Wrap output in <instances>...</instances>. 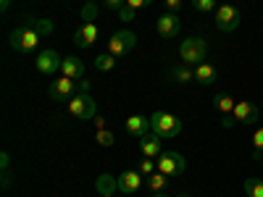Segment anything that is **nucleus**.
Returning <instances> with one entry per match:
<instances>
[{
	"label": "nucleus",
	"instance_id": "obj_24",
	"mask_svg": "<svg viewBox=\"0 0 263 197\" xmlns=\"http://www.w3.org/2000/svg\"><path fill=\"white\" fill-rule=\"evenodd\" d=\"M79 16H82L84 24H95V18L100 16L98 3H84V6H82V11H79Z\"/></svg>",
	"mask_w": 263,
	"mask_h": 197
},
{
	"label": "nucleus",
	"instance_id": "obj_8",
	"mask_svg": "<svg viewBox=\"0 0 263 197\" xmlns=\"http://www.w3.org/2000/svg\"><path fill=\"white\" fill-rule=\"evenodd\" d=\"M61 63H63V55H58L55 50H42L34 58V66L42 76H55L61 71Z\"/></svg>",
	"mask_w": 263,
	"mask_h": 197
},
{
	"label": "nucleus",
	"instance_id": "obj_41",
	"mask_svg": "<svg viewBox=\"0 0 263 197\" xmlns=\"http://www.w3.org/2000/svg\"><path fill=\"white\" fill-rule=\"evenodd\" d=\"M179 197H192V194H190V192H184V194H179Z\"/></svg>",
	"mask_w": 263,
	"mask_h": 197
},
{
	"label": "nucleus",
	"instance_id": "obj_40",
	"mask_svg": "<svg viewBox=\"0 0 263 197\" xmlns=\"http://www.w3.org/2000/svg\"><path fill=\"white\" fill-rule=\"evenodd\" d=\"M150 197H168V194H166V192H153Z\"/></svg>",
	"mask_w": 263,
	"mask_h": 197
},
{
	"label": "nucleus",
	"instance_id": "obj_30",
	"mask_svg": "<svg viewBox=\"0 0 263 197\" xmlns=\"http://www.w3.org/2000/svg\"><path fill=\"white\" fill-rule=\"evenodd\" d=\"M119 18H121V21H126V24H129V21H135V18H137V11L132 8V6H124V8L119 11Z\"/></svg>",
	"mask_w": 263,
	"mask_h": 197
},
{
	"label": "nucleus",
	"instance_id": "obj_18",
	"mask_svg": "<svg viewBox=\"0 0 263 197\" xmlns=\"http://www.w3.org/2000/svg\"><path fill=\"white\" fill-rule=\"evenodd\" d=\"M168 79H171L174 84H190V82L195 79V71L190 69L187 63H179V66H174V69L168 71Z\"/></svg>",
	"mask_w": 263,
	"mask_h": 197
},
{
	"label": "nucleus",
	"instance_id": "obj_23",
	"mask_svg": "<svg viewBox=\"0 0 263 197\" xmlns=\"http://www.w3.org/2000/svg\"><path fill=\"white\" fill-rule=\"evenodd\" d=\"M253 152H250V158L253 161H260L263 158V126H258L255 131H253Z\"/></svg>",
	"mask_w": 263,
	"mask_h": 197
},
{
	"label": "nucleus",
	"instance_id": "obj_16",
	"mask_svg": "<svg viewBox=\"0 0 263 197\" xmlns=\"http://www.w3.org/2000/svg\"><path fill=\"white\" fill-rule=\"evenodd\" d=\"M61 74L69 76V79H74V82L82 79V76H84V63H82V58H77V55H63Z\"/></svg>",
	"mask_w": 263,
	"mask_h": 197
},
{
	"label": "nucleus",
	"instance_id": "obj_29",
	"mask_svg": "<svg viewBox=\"0 0 263 197\" xmlns=\"http://www.w3.org/2000/svg\"><path fill=\"white\" fill-rule=\"evenodd\" d=\"M137 171L142 173V176H150V173L158 171V161H156V158H142V163H140Z\"/></svg>",
	"mask_w": 263,
	"mask_h": 197
},
{
	"label": "nucleus",
	"instance_id": "obj_7",
	"mask_svg": "<svg viewBox=\"0 0 263 197\" xmlns=\"http://www.w3.org/2000/svg\"><path fill=\"white\" fill-rule=\"evenodd\" d=\"M239 21H242V13H239V8L224 3L216 8V29L218 32H234L239 27Z\"/></svg>",
	"mask_w": 263,
	"mask_h": 197
},
{
	"label": "nucleus",
	"instance_id": "obj_15",
	"mask_svg": "<svg viewBox=\"0 0 263 197\" xmlns=\"http://www.w3.org/2000/svg\"><path fill=\"white\" fill-rule=\"evenodd\" d=\"M142 187V173L140 171H124L119 176V192L121 194H135Z\"/></svg>",
	"mask_w": 263,
	"mask_h": 197
},
{
	"label": "nucleus",
	"instance_id": "obj_1",
	"mask_svg": "<svg viewBox=\"0 0 263 197\" xmlns=\"http://www.w3.org/2000/svg\"><path fill=\"white\" fill-rule=\"evenodd\" d=\"M40 40H42V34L32 27V24H21V27H16L11 34H8V45L13 48V50H18V53H34L37 50V45H40Z\"/></svg>",
	"mask_w": 263,
	"mask_h": 197
},
{
	"label": "nucleus",
	"instance_id": "obj_33",
	"mask_svg": "<svg viewBox=\"0 0 263 197\" xmlns=\"http://www.w3.org/2000/svg\"><path fill=\"white\" fill-rule=\"evenodd\" d=\"M153 0H126V6H132L135 11H140V8H145V6H150Z\"/></svg>",
	"mask_w": 263,
	"mask_h": 197
},
{
	"label": "nucleus",
	"instance_id": "obj_26",
	"mask_svg": "<svg viewBox=\"0 0 263 197\" xmlns=\"http://www.w3.org/2000/svg\"><path fill=\"white\" fill-rule=\"evenodd\" d=\"M192 8L197 13H216L218 3H216V0H192Z\"/></svg>",
	"mask_w": 263,
	"mask_h": 197
},
{
	"label": "nucleus",
	"instance_id": "obj_43",
	"mask_svg": "<svg viewBox=\"0 0 263 197\" xmlns=\"http://www.w3.org/2000/svg\"><path fill=\"white\" fill-rule=\"evenodd\" d=\"M100 197H116V194H100Z\"/></svg>",
	"mask_w": 263,
	"mask_h": 197
},
{
	"label": "nucleus",
	"instance_id": "obj_10",
	"mask_svg": "<svg viewBox=\"0 0 263 197\" xmlns=\"http://www.w3.org/2000/svg\"><path fill=\"white\" fill-rule=\"evenodd\" d=\"M48 95H50V100H69V97L77 95V84H74V79H69V76L53 79Z\"/></svg>",
	"mask_w": 263,
	"mask_h": 197
},
{
	"label": "nucleus",
	"instance_id": "obj_28",
	"mask_svg": "<svg viewBox=\"0 0 263 197\" xmlns=\"http://www.w3.org/2000/svg\"><path fill=\"white\" fill-rule=\"evenodd\" d=\"M95 142H98L100 147H111V145L116 142V134H114V131H108V129H98Z\"/></svg>",
	"mask_w": 263,
	"mask_h": 197
},
{
	"label": "nucleus",
	"instance_id": "obj_37",
	"mask_svg": "<svg viewBox=\"0 0 263 197\" xmlns=\"http://www.w3.org/2000/svg\"><path fill=\"white\" fill-rule=\"evenodd\" d=\"M79 92H90V82H87V79L79 82Z\"/></svg>",
	"mask_w": 263,
	"mask_h": 197
},
{
	"label": "nucleus",
	"instance_id": "obj_12",
	"mask_svg": "<svg viewBox=\"0 0 263 197\" xmlns=\"http://www.w3.org/2000/svg\"><path fill=\"white\" fill-rule=\"evenodd\" d=\"M140 152H142V158H158L163 152V137H158L156 131L140 137Z\"/></svg>",
	"mask_w": 263,
	"mask_h": 197
},
{
	"label": "nucleus",
	"instance_id": "obj_6",
	"mask_svg": "<svg viewBox=\"0 0 263 197\" xmlns=\"http://www.w3.org/2000/svg\"><path fill=\"white\" fill-rule=\"evenodd\" d=\"M184 168H187V161H184V155H179L177 150H163L158 155V171L166 173L168 179L184 173Z\"/></svg>",
	"mask_w": 263,
	"mask_h": 197
},
{
	"label": "nucleus",
	"instance_id": "obj_35",
	"mask_svg": "<svg viewBox=\"0 0 263 197\" xmlns=\"http://www.w3.org/2000/svg\"><path fill=\"white\" fill-rule=\"evenodd\" d=\"M8 166H11V155H8V152H0V168L8 171Z\"/></svg>",
	"mask_w": 263,
	"mask_h": 197
},
{
	"label": "nucleus",
	"instance_id": "obj_22",
	"mask_svg": "<svg viewBox=\"0 0 263 197\" xmlns=\"http://www.w3.org/2000/svg\"><path fill=\"white\" fill-rule=\"evenodd\" d=\"M242 192H245L248 197H263V179H255V176L245 179V184H242Z\"/></svg>",
	"mask_w": 263,
	"mask_h": 197
},
{
	"label": "nucleus",
	"instance_id": "obj_32",
	"mask_svg": "<svg viewBox=\"0 0 263 197\" xmlns=\"http://www.w3.org/2000/svg\"><path fill=\"white\" fill-rule=\"evenodd\" d=\"M232 126H237V119H234L232 113L221 116V129H232Z\"/></svg>",
	"mask_w": 263,
	"mask_h": 197
},
{
	"label": "nucleus",
	"instance_id": "obj_17",
	"mask_svg": "<svg viewBox=\"0 0 263 197\" xmlns=\"http://www.w3.org/2000/svg\"><path fill=\"white\" fill-rule=\"evenodd\" d=\"M216 79H218V69H216L213 63H208V61L200 63V66L195 69V82H197V84L211 87V84H216Z\"/></svg>",
	"mask_w": 263,
	"mask_h": 197
},
{
	"label": "nucleus",
	"instance_id": "obj_34",
	"mask_svg": "<svg viewBox=\"0 0 263 197\" xmlns=\"http://www.w3.org/2000/svg\"><path fill=\"white\" fill-rule=\"evenodd\" d=\"M166 8H168L171 13H177V11L182 8V0H166Z\"/></svg>",
	"mask_w": 263,
	"mask_h": 197
},
{
	"label": "nucleus",
	"instance_id": "obj_2",
	"mask_svg": "<svg viewBox=\"0 0 263 197\" xmlns=\"http://www.w3.org/2000/svg\"><path fill=\"white\" fill-rule=\"evenodd\" d=\"M150 131H156L158 137L163 140H174L182 134V121L174 116V113H166V111H156L150 116Z\"/></svg>",
	"mask_w": 263,
	"mask_h": 197
},
{
	"label": "nucleus",
	"instance_id": "obj_4",
	"mask_svg": "<svg viewBox=\"0 0 263 197\" xmlns=\"http://www.w3.org/2000/svg\"><path fill=\"white\" fill-rule=\"evenodd\" d=\"M69 113L79 121L84 119H95L98 116V103L90 92H77L71 100H69Z\"/></svg>",
	"mask_w": 263,
	"mask_h": 197
},
{
	"label": "nucleus",
	"instance_id": "obj_5",
	"mask_svg": "<svg viewBox=\"0 0 263 197\" xmlns=\"http://www.w3.org/2000/svg\"><path fill=\"white\" fill-rule=\"evenodd\" d=\"M137 45V34L135 32H129V29H121V32H114L111 37H108V53L121 58L126 55L129 50H135Z\"/></svg>",
	"mask_w": 263,
	"mask_h": 197
},
{
	"label": "nucleus",
	"instance_id": "obj_9",
	"mask_svg": "<svg viewBox=\"0 0 263 197\" xmlns=\"http://www.w3.org/2000/svg\"><path fill=\"white\" fill-rule=\"evenodd\" d=\"M156 29H158V34H161V37H166V40L179 37V32H182V21H179V16H177V13H171V11H168V13L158 16Z\"/></svg>",
	"mask_w": 263,
	"mask_h": 197
},
{
	"label": "nucleus",
	"instance_id": "obj_3",
	"mask_svg": "<svg viewBox=\"0 0 263 197\" xmlns=\"http://www.w3.org/2000/svg\"><path fill=\"white\" fill-rule=\"evenodd\" d=\"M179 55H182V63H187V66L205 63V55H208L205 37H187L182 45H179Z\"/></svg>",
	"mask_w": 263,
	"mask_h": 197
},
{
	"label": "nucleus",
	"instance_id": "obj_20",
	"mask_svg": "<svg viewBox=\"0 0 263 197\" xmlns=\"http://www.w3.org/2000/svg\"><path fill=\"white\" fill-rule=\"evenodd\" d=\"M213 105L218 108V111H221V116H227V113H234V105H237V100L221 92V95H216V97H213Z\"/></svg>",
	"mask_w": 263,
	"mask_h": 197
},
{
	"label": "nucleus",
	"instance_id": "obj_38",
	"mask_svg": "<svg viewBox=\"0 0 263 197\" xmlns=\"http://www.w3.org/2000/svg\"><path fill=\"white\" fill-rule=\"evenodd\" d=\"M8 187H11V173L3 171V189H8Z\"/></svg>",
	"mask_w": 263,
	"mask_h": 197
},
{
	"label": "nucleus",
	"instance_id": "obj_11",
	"mask_svg": "<svg viewBox=\"0 0 263 197\" xmlns=\"http://www.w3.org/2000/svg\"><path fill=\"white\" fill-rule=\"evenodd\" d=\"M232 116L237 119V124H248V126H253V124H258V105H253L250 100H237Z\"/></svg>",
	"mask_w": 263,
	"mask_h": 197
},
{
	"label": "nucleus",
	"instance_id": "obj_27",
	"mask_svg": "<svg viewBox=\"0 0 263 197\" xmlns=\"http://www.w3.org/2000/svg\"><path fill=\"white\" fill-rule=\"evenodd\" d=\"M27 24H32V27H34V29H37L42 37H48V34L53 32V21H48V18H37V21H34V18H29Z\"/></svg>",
	"mask_w": 263,
	"mask_h": 197
},
{
	"label": "nucleus",
	"instance_id": "obj_14",
	"mask_svg": "<svg viewBox=\"0 0 263 197\" xmlns=\"http://www.w3.org/2000/svg\"><path fill=\"white\" fill-rule=\"evenodd\" d=\"M98 34H100V29H98V24H82L77 32H74V45L77 48H90L92 42L98 40Z\"/></svg>",
	"mask_w": 263,
	"mask_h": 197
},
{
	"label": "nucleus",
	"instance_id": "obj_42",
	"mask_svg": "<svg viewBox=\"0 0 263 197\" xmlns=\"http://www.w3.org/2000/svg\"><path fill=\"white\" fill-rule=\"evenodd\" d=\"M84 3H98V0H84Z\"/></svg>",
	"mask_w": 263,
	"mask_h": 197
},
{
	"label": "nucleus",
	"instance_id": "obj_36",
	"mask_svg": "<svg viewBox=\"0 0 263 197\" xmlns=\"http://www.w3.org/2000/svg\"><path fill=\"white\" fill-rule=\"evenodd\" d=\"M11 11V0H0V13H8Z\"/></svg>",
	"mask_w": 263,
	"mask_h": 197
},
{
	"label": "nucleus",
	"instance_id": "obj_19",
	"mask_svg": "<svg viewBox=\"0 0 263 197\" xmlns=\"http://www.w3.org/2000/svg\"><path fill=\"white\" fill-rule=\"evenodd\" d=\"M98 194H116L119 192V179H114L111 173H100L98 182H95Z\"/></svg>",
	"mask_w": 263,
	"mask_h": 197
},
{
	"label": "nucleus",
	"instance_id": "obj_21",
	"mask_svg": "<svg viewBox=\"0 0 263 197\" xmlns=\"http://www.w3.org/2000/svg\"><path fill=\"white\" fill-rule=\"evenodd\" d=\"M147 184H150L153 192H166L168 189V176L161 173V171H156V173H150V176H147Z\"/></svg>",
	"mask_w": 263,
	"mask_h": 197
},
{
	"label": "nucleus",
	"instance_id": "obj_44",
	"mask_svg": "<svg viewBox=\"0 0 263 197\" xmlns=\"http://www.w3.org/2000/svg\"><path fill=\"white\" fill-rule=\"evenodd\" d=\"M260 166H263V158H260Z\"/></svg>",
	"mask_w": 263,
	"mask_h": 197
},
{
	"label": "nucleus",
	"instance_id": "obj_31",
	"mask_svg": "<svg viewBox=\"0 0 263 197\" xmlns=\"http://www.w3.org/2000/svg\"><path fill=\"white\" fill-rule=\"evenodd\" d=\"M103 6H105L108 11H116V13H119V11L126 6V0H103Z\"/></svg>",
	"mask_w": 263,
	"mask_h": 197
},
{
	"label": "nucleus",
	"instance_id": "obj_39",
	"mask_svg": "<svg viewBox=\"0 0 263 197\" xmlns=\"http://www.w3.org/2000/svg\"><path fill=\"white\" fill-rule=\"evenodd\" d=\"M95 126H98V129H105V119H103V116H95Z\"/></svg>",
	"mask_w": 263,
	"mask_h": 197
},
{
	"label": "nucleus",
	"instance_id": "obj_25",
	"mask_svg": "<svg viewBox=\"0 0 263 197\" xmlns=\"http://www.w3.org/2000/svg\"><path fill=\"white\" fill-rule=\"evenodd\" d=\"M114 66H116V55H111V53H103V55L95 58V69L98 71H114Z\"/></svg>",
	"mask_w": 263,
	"mask_h": 197
},
{
	"label": "nucleus",
	"instance_id": "obj_13",
	"mask_svg": "<svg viewBox=\"0 0 263 197\" xmlns=\"http://www.w3.org/2000/svg\"><path fill=\"white\" fill-rule=\"evenodd\" d=\"M124 129H126V134H129V137L140 140V137L150 134V119H145V116L135 113V116H129V119L124 121Z\"/></svg>",
	"mask_w": 263,
	"mask_h": 197
}]
</instances>
